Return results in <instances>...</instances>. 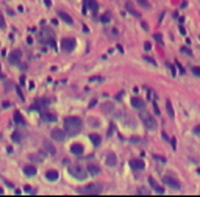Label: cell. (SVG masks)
<instances>
[{
	"label": "cell",
	"mask_w": 200,
	"mask_h": 197,
	"mask_svg": "<svg viewBox=\"0 0 200 197\" xmlns=\"http://www.w3.org/2000/svg\"><path fill=\"white\" fill-rule=\"evenodd\" d=\"M155 39L158 41V42H160V44H163V36L160 35V33H156V35H155Z\"/></svg>",
	"instance_id": "obj_27"
},
{
	"label": "cell",
	"mask_w": 200,
	"mask_h": 197,
	"mask_svg": "<svg viewBox=\"0 0 200 197\" xmlns=\"http://www.w3.org/2000/svg\"><path fill=\"white\" fill-rule=\"evenodd\" d=\"M163 181H164V185H167L169 188H174V189H180L181 188L180 181H177L175 178H172V177H164Z\"/></svg>",
	"instance_id": "obj_7"
},
{
	"label": "cell",
	"mask_w": 200,
	"mask_h": 197,
	"mask_svg": "<svg viewBox=\"0 0 200 197\" xmlns=\"http://www.w3.org/2000/svg\"><path fill=\"white\" fill-rule=\"evenodd\" d=\"M71 152L74 155H77V157H80V155L85 153V149H83V146H81V144H72L71 146Z\"/></svg>",
	"instance_id": "obj_11"
},
{
	"label": "cell",
	"mask_w": 200,
	"mask_h": 197,
	"mask_svg": "<svg viewBox=\"0 0 200 197\" xmlns=\"http://www.w3.org/2000/svg\"><path fill=\"white\" fill-rule=\"evenodd\" d=\"M192 72H194V75L200 77V67H194V69H192Z\"/></svg>",
	"instance_id": "obj_29"
},
{
	"label": "cell",
	"mask_w": 200,
	"mask_h": 197,
	"mask_svg": "<svg viewBox=\"0 0 200 197\" xmlns=\"http://www.w3.org/2000/svg\"><path fill=\"white\" fill-rule=\"evenodd\" d=\"M117 164V157L114 153H108L106 155V166H109V167H114Z\"/></svg>",
	"instance_id": "obj_13"
},
{
	"label": "cell",
	"mask_w": 200,
	"mask_h": 197,
	"mask_svg": "<svg viewBox=\"0 0 200 197\" xmlns=\"http://www.w3.org/2000/svg\"><path fill=\"white\" fill-rule=\"evenodd\" d=\"M85 3H86V8H91V11L94 13H97V10H99V5H97V2L95 0H85ZM86 8H85V11H86Z\"/></svg>",
	"instance_id": "obj_12"
},
{
	"label": "cell",
	"mask_w": 200,
	"mask_h": 197,
	"mask_svg": "<svg viewBox=\"0 0 200 197\" xmlns=\"http://www.w3.org/2000/svg\"><path fill=\"white\" fill-rule=\"evenodd\" d=\"M75 39H72V38H66V39H63L61 41V49H63L64 52H72L74 49H75Z\"/></svg>",
	"instance_id": "obj_4"
},
{
	"label": "cell",
	"mask_w": 200,
	"mask_h": 197,
	"mask_svg": "<svg viewBox=\"0 0 200 197\" xmlns=\"http://www.w3.org/2000/svg\"><path fill=\"white\" fill-rule=\"evenodd\" d=\"M45 5H47V6H50V5H52V3H50V0H45Z\"/></svg>",
	"instance_id": "obj_37"
},
{
	"label": "cell",
	"mask_w": 200,
	"mask_h": 197,
	"mask_svg": "<svg viewBox=\"0 0 200 197\" xmlns=\"http://www.w3.org/2000/svg\"><path fill=\"white\" fill-rule=\"evenodd\" d=\"M25 191H27V193H30V194H33V191H31V188H30V186H25Z\"/></svg>",
	"instance_id": "obj_35"
},
{
	"label": "cell",
	"mask_w": 200,
	"mask_h": 197,
	"mask_svg": "<svg viewBox=\"0 0 200 197\" xmlns=\"http://www.w3.org/2000/svg\"><path fill=\"white\" fill-rule=\"evenodd\" d=\"M45 178L49 180V181H57V180L59 178V174H58L57 171H47Z\"/></svg>",
	"instance_id": "obj_14"
},
{
	"label": "cell",
	"mask_w": 200,
	"mask_h": 197,
	"mask_svg": "<svg viewBox=\"0 0 200 197\" xmlns=\"http://www.w3.org/2000/svg\"><path fill=\"white\" fill-rule=\"evenodd\" d=\"M166 106H167V113H169V116H170V117H174V108H172L170 102H166Z\"/></svg>",
	"instance_id": "obj_24"
},
{
	"label": "cell",
	"mask_w": 200,
	"mask_h": 197,
	"mask_svg": "<svg viewBox=\"0 0 200 197\" xmlns=\"http://www.w3.org/2000/svg\"><path fill=\"white\" fill-rule=\"evenodd\" d=\"M13 141H14V142H20V135L14 133V135H13Z\"/></svg>",
	"instance_id": "obj_26"
},
{
	"label": "cell",
	"mask_w": 200,
	"mask_h": 197,
	"mask_svg": "<svg viewBox=\"0 0 200 197\" xmlns=\"http://www.w3.org/2000/svg\"><path fill=\"white\" fill-rule=\"evenodd\" d=\"M144 59H146V61H147V63H150V64H153V66L156 64V63H155V61H153V59H152V58H149V56H144Z\"/></svg>",
	"instance_id": "obj_30"
},
{
	"label": "cell",
	"mask_w": 200,
	"mask_h": 197,
	"mask_svg": "<svg viewBox=\"0 0 200 197\" xmlns=\"http://www.w3.org/2000/svg\"><path fill=\"white\" fill-rule=\"evenodd\" d=\"M0 27H2V28H5V20H3L2 16H0Z\"/></svg>",
	"instance_id": "obj_33"
},
{
	"label": "cell",
	"mask_w": 200,
	"mask_h": 197,
	"mask_svg": "<svg viewBox=\"0 0 200 197\" xmlns=\"http://www.w3.org/2000/svg\"><path fill=\"white\" fill-rule=\"evenodd\" d=\"M88 172L91 174V175H97V174L100 172V169L95 166V164H89V166H88Z\"/></svg>",
	"instance_id": "obj_19"
},
{
	"label": "cell",
	"mask_w": 200,
	"mask_h": 197,
	"mask_svg": "<svg viewBox=\"0 0 200 197\" xmlns=\"http://www.w3.org/2000/svg\"><path fill=\"white\" fill-rule=\"evenodd\" d=\"M100 191H102V186L100 185H89V186H86L85 189H80V194H100Z\"/></svg>",
	"instance_id": "obj_5"
},
{
	"label": "cell",
	"mask_w": 200,
	"mask_h": 197,
	"mask_svg": "<svg viewBox=\"0 0 200 197\" xmlns=\"http://www.w3.org/2000/svg\"><path fill=\"white\" fill-rule=\"evenodd\" d=\"M44 149H45L47 152H49V155H55V153H57L55 147L50 144V141H44Z\"/></svg>",
	"instance_id": "obj_16"
},
{
	"label": "cell",
	"mask_w": 200,
	"mask_h": 197,
	"mask_svg": "<svg viewBox=\"0 0 200 197\" xmlns=\"http://www.w3.org/2000/svg\"><path fill=\"white\" fill-rule=\"evenodd\" d=\"M194 133H197V135H200V125H197V127L194 128Z\"/></svg>",
	"instance_id": "obj_34"
},
{
	"label": "cell",
	"mask_w": 200,
	"mask_h": 197,
	"mask_svg": "<svg viewBox=\"0 0 200 197\" xmlns=\"http://www.w3.org/2000/svg\"><path fill=\"white\" fill-rule=\"evenodd\" d=\"M69 174H71L74 178H77V180H86V177H88L86 171L81 166H71L69 167Z\"/></svg>",
	"instance_id": "obj_2"
},
{
	"label": "cell",
	"mask_w": 200,
	"mask_h": 197,
	"mask_svg": "<svg viewBox=\"0 0 200 197\" xmlns=\"http://www.w3.org/2000/svg\"><path fill=\"white\" fill-rule=\"evenodd\" d=\"M2 194H3V189H2V188H0V196H2Z\"/></svg>",
	"instance_id": "obj_38"
},
{
	"label": "cell",
	"mask_w": 200,
	"mask_h": 197,
	"mask_svg": "<svg viewBox=\"0 0 200 197\" xmlns=\"http://www.w3.org/2000/svg\"><path fill=\"white\" fill-rule=\"evenodd\" d=\"M102 22H103V24H106V22H109V16H108V14H105V16H102Z\"/></svg>",
	"instance_id": "obj_28"
},
{
	"label": "cell",
	"mask_w": 200,
	"mask_h": 197,
	"mask_svg": "<svg viewBox=\"0 0 200 197\" xmlns=\"http://www.w3.org/2000/svg\"><path fill=\"white\" fill-rule=\"evenodd\" d=\"M24 174L28 175V177H33V175H36V167L34 166H25L24 167Z\"/></svg>",
	"instance_id": "obj_15"
},
{
	"label": "cell",
	"mask_w": 200,
	"mask_h": 197,
	"mask_svg": "<svg viewBox=\"0 0 200 197\" xmlns=\"http://www.w3.org/2000/svg\"><path fill=\"white\" fill-rule=\"evenodd\" d=\"M59 17H61V20H64V22L66 24H69V25H71L72 24V17L71 16H69V14H66V13H59V14H58Z\"/></svg>",
	"instance_id": "obj_20"
},
{
	"label": "cell",
	"mask_w": 200,
	"mask_h": 197,
	"mask_svg": "<svg viewBox=\"0 0 200 197\" xmlns=\"http://www.w3.org/2000/svg\"><path fill=\"white\" fill-rule=\"evenodd\" d=\"M130 166H132L133 171H142L146 164H144V161H141V160H132L130 161Z\"/></svg>",
	"instance_id": "obj_9"
},
{
	"label": "cell",
	"mask_w": 200,
	"mask_h": 197,
	"mask_svg": "<svg viewBox=\"0 0 200 197\" xmlns=\"http://www.w3.org/2000/svg\"><path fill=\"white\" fill-rule=\"evenodd\" d=\"M132 105H133V108H136V110H142V108L146 106V102H144L142 99H139V97H133L132 99Z\"/></svg>",
	"instance_id": "obj_10"
},
{
	"label": "cell",
	"mask_w": 200,
	"mask_h": 197,
	"mask_svg": "<svg viewBox=\"0 0 200 197\" xmlns=\"http://www.w3.org/2000/svg\"><path fill=\"white\" fill-rule=\"evenodd\" d=\"M127 10L130 11V13H132V14L135 16V17H141V14H139V13H138L135 8H133V6H130V5H127Z\"/></svg>",
	"instance_id": "obj_23"
},
{
	"label": "cell",
	"mask_w": 200,
	"mask_h": 197,
	"mask_svg": "<svg viewBox=\"0 0 200 197\" xmlns=\"http://www.w3.org/2000/svg\"><path fill=\"white\" fill-rule=\"evenodd\" d=\"M64 128H66V133L71 135V136L80 133V130H81V119H78V117H67V119H64Z\"/></svg>",
	"instance_id": "obj_1"
},
{
	"label": "cell",
	"mask_w": 200,
	"mask_h": 197,
	"mask_svg": "<svg viewBox=\"0 0 200 197\" xmlns=\"http://www.w3.org/2000/svg\"><path fill=\"white\" fill-rule=\"evenodd\" d=\"M181 52H183V53H186V55H192L189 49H181Z\"/></svg>",
	"instance_id": "obj_32"
},
{
	"label": "cell",
	"mask_w": 200,
	"mask_h": 197,
	"mask_svg": "<svg viewBox=\"0 0 200 197\" xmlns=\"http://www.w3.org/2000/svg\"><path fill=\"white\" fill-rule=\"evenodd\" d=\"M89 139L92 141V144H94V146H99V144H100V141H102L99 135H89Z\"/></svg>",
	"instance_id": "obj_21"
},
{
	"label": "cell",
	"mask_w": 200,
	"mask_h": 197,
	"mask_svg": "<svg viewBox=\"0 0 200 197\" xmlns=\"http://www.w3.org/2000/svg\"><path fill=\"white\" fill-rule=\"evenodd\" d=\"M144 49H146V50H150V49H152L150 42H146V44H144Z\"/></svg>",
	"instance_id": "obj_31"
},
{
	"label": "cell",
	"mask_w": 200,
	"mask_h": 197,
	"mask_svg": "<svg viewBox=\"0 0 200 197\" xmlns=\"http://www.w3.org/2000/svg\"><path fill=\"white\" fill-rule=\"evenodd\" d=\"M50 136L53 141H58V142H63L64 138H66V132L64 130H59V128H55V130H52Z\"/></svg>",
	"instance_id": "obj_6"
},
{
	"label": "cell",
	"mask_w": 200,
	"mask_h": 197,
	"mask_svg": "<svg viewBox=\"0 0 200 197\" xmlns=\"http://www.w3.org/2000/svg\"><path fill=\"white\" fill-rule=\"evenodd\" d=\"M149 183H150V185H152V188H153L158 194H164V189L158 186V185H156V181H155L153 178H149Z\"/></svg>",
	"instance_id": "obj_17"
},
{
	"label": "cell",
	"mask_w": 200,
	"mask_h": 197,
	"mask_svg": "<svg viewBox=\"0 0 200 197\" xmlns=\"http://www.w3.org/2000/svg\"><path fill=\"white\" fill-rule=\"evenodd\" d=\"M138 3H139L141 6H144V8H150V5H149L147 0H138Z\"/></svg>",
	"instance_id": "obj_25"
},
{
	"label": "cell",
	"mask_w": 200,
	"mask_h": 197,
	"mask_svg": "<svg viewBox=\"0 0 200 197\" xmlns=\"http://www.w3.org/2000/svg\"><path fill=\"white\" fill-rule=\"evenodd\" d=\"M14 122H16L17 125H25V119L22 117V114H20V113H16L14 114Z\"/></svg>",
	"instance_id": "obj_18"
},
{
	"label": "cell",
	"mask_w": 200,
	"mask_h": 197,
	"mask_svg": "<svg viewBox=\"0 0 200 197\" xmlns=\"http://www.w3.org/2000/svg\"><path fill=\"white\" fill-rule=\"evenodd\" d=\"M42 119L47 120V122H55V120H57V116H53V114H49V113H47V114H42Z\"/></svg>",
	"instance_id": "obj_22"
},
{
	"label": "cell",
	"mask_w": 200,
	"mask_h": 197,
	"mask_svg": "<svg viewBox=\"0 0 200 197\" xmlns=\"http://www.w3.org/2000/svg\"><path fill=\"white\" fill-rule=\"evenodd\" d=\"M20 58H22V53H20L19 50H14V52H11L10 53V63L11 64H17Z\"/></svg>",
	"instance_id": "obj_8"
},
{
	"label": "cell",
	"mask_w": 200,
	"mask_h": 197,
	"mask_svg": "<svg viewBox=\"0 0 200 197\" xmlns=\"http://www.w3.org/2000/svg\"><path fill=\"white\" fill-rule=\"evenodd\" d=\"M138 194H147V193H146V189H139V191H138Z\"/></svg>",
	"instance_id": "obj_36"
},
{
	"label": "cell",
	"mask_w": 200,
	"mask_h": 197,
	"mask_svg": "<svg viewBox=\"0 0 200 197\" xmlns=\"http://www.w3.org/2000/svg\"><path fill=\"white\" fill-rule=\"evenodd\" d=\"M141 119H142V122H144V125H146L147 130L153 132V130H156V128H158L156 119L153 116H150V114H141Z\"/></svg>",
	"instance_id": "obj_3"
}]
</instances>
